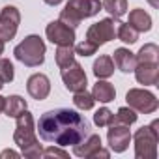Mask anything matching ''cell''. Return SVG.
<instances>
[{
	"label": "cell",
	"mask_w": 159,
	"mask_h": 159,
	"mask_svg": "<svg viewBox=\"0 0 159 159\" xmlns=\"http://www.w3.org/2000/svg\"><path fill=\"white\" fill-rule=\"evenodd\" d=\"M90 122L73 109H52L39 116L36 131L45 142L56 146H75L90 135Z\"/></svg>",
	"instance_id": "cell-1"
},
{
	"label": "cell",
	"mask_w": 159,
	"mask_h": 159,
	"mask_svg": "<svg viewBox=\"0 0 159 159\" xmlns=\"http://www.w3.org/2000/svg\"><path fill=\"white\" fill-rule=\"evenodd\" d=\"M17 125H15V133H13V140L15 144L21 148V153L28 159H39L43 157V148L38 140L36 135V124H34V116L26 111H23L17 118Z\"/></svg>",
	"instance_id": "cell-2"
},
{
	"label": "cell",
	"mask_w": 159,
	"mask_h": 159,
	"mask_svg": "<svg viewBox=\"0 0 159 159\" xmlns=\"http://www.w3.org/2000/svg\"><path fill=\"white\" fill-rule=\"evenodd\" d=\"M103 10L101 0H69L64 6V10L60 11V19L64 25L77 28L81 25L83 19H90L94 15H98Z\"/></svg>",
	"instance_id": "cell-3"
},
{
	"label": "cell",
	"mask_w": 159,
	"mask_h": 159,
	"mask_svg": "<svg viewBox=\"0 0 159 159\" xmlns=\"http://www.w3.org/2000/svg\"><path fill=\"white\" fill-rule=\"evenodd\" d=\"M159 120H153L150 125H142L131 135L135 142V157L137 159H155L157 157V142H159Z\"/></svg>",
	"instance_id": "cell-4"
},
{
	"label": "cell",
	"mask_w": 159,
	"mask_h": 159,
	"mask_svg": "<svg viewBox=\"0 0 159 159\" xmlns=\"http://www.w3.org/2000/svg\"><path fill=\"white\" fill-rule=\"evenodd\" d=\"M13 54L26 67H38L45 62V41L38 34H30L13 49Z\"/></svg>",
	"instance_id": "cell-5"
},
{
	"label": "cell",
	"mask_w": 159,
	"mask_h": 159,
	"mask_svg": "<svg viewBox=\"0 0 159 159\" xmlns=\"http://www.w3.org/2000/svg\"><path fill=\"white\" fill-rule=\"evenodd\" d=\"M125 101H127V107H131L139 114H153L159 109L157 98L152 92L144 90V88H131V90H127Z\"/></svg>",
	"instance_id": "cell-6"
},
{
	"label": "cell",
	"mask_w": 159,
	"mask_h": 159,
	"mask_svg": "<svg viewBox=\"0 0 159 159\" xmlns=\"http://www.w3.org/2000/svg\"><path fill=\"white\" fill-rule=\"evenodd\" d=\"M60 75H62V83H64L66 90H69L73 94L79 92V90H84L86 84H88V79H86V73H84L83 66L79 62H75V60L69 66L62 67Z\"/></svg>",
	"instance_id": "cell-7"
},
{
	"label": "cell",
	"mask_w": 159,
	"mask_h": 159,
	"mask_svg": "<svg viewBox=\"0 0 159 159\" xmlns=\"http://www.w3.org/2000/svg\"><path fill=\"white\" fill-rule=\"evenodd\" d=\"M21 25V11L15 6H4L0 11V39L4 43L11 41L17 36Z\"/></svg>",
	"instance_id": "cell-8"
},
{
	"label": "cell",
	"mask_w": 159,
	"mask_h": 159,
	"mask_svg": "<svg viewBox=\"0 0 159 159\" xmlns=\"http://www.w3.org/2000/svg\"><path fill=\"white\" fill-rule=\"evenodd\" d=\"M114 38H116V28H114V19L112 17L101 19L99 23H94L86 30V39L92 41L96 47H101V45L112 41Z\"/></svg>",
	"instance_id": "cell-9"
},
{
	"label": "cell",
	"mask_w": 159,
	"mask_h": 159,
	"mask_svg": "<svg viewBox=\"0 0 159 159\" xmlns=\"http://www.w3.org/2000/svg\"><path fill=\"white\" fill-rule=\"evenodd\" d=\"M45 36L52 45H75V28L64 25L62 21H51L45 28Z\"/></svg>",
	"instance_id": "cell-10"
},
{
	"label": "cell",
	"mask_w": 159,
	"mask_h": 159,
	"mask_svg": "<svg viewBox=\"0 0 159 159\" xmlns=\"http://www.w3.org/2000/svg\"><path fill=\"white\" fill-rule=\"evenodd\" d=\"M109 133H107V140H109V146L114 153H122L129 148V142H131V131H129V125H124V124H111L109 125Z\"/></svg>",
	"instance_id": "cell-11"
},
{
	"label": "cell",
	"mask_w": 159,
	"mask_h": 159,
	"mask_svg": "<svg viewBox=\"0 0 159 159\" xmlns=\"http://www.w3.org/2000/svg\"><path fill=\"white\" fill-rule=\"evenodd\" d=\"M26 92L30 94V98H34L38 101L47 99L49 94H51V81H49V77L43 75V73L30 75L28 81H26Z\"/></svg>",
	"instance_id": "cell-12"
},
{
	"label": "cell",
	"mask_w": 159,
	"mask_h": 159,
	"mask_svg": "<svg viewBox=\"0 0 159 159\" xmlns=\"http://www.w3.org/2000/svg\"><path fill=\"white\" fill-rule=\"evenodd\" d=\"M135 79L139 84L144 86H157L159 83V62H144V64H137L135 69Z\"/></svg>",
	"instance_id": "cell-13"
},
{
	"label": "cell",
	"mask_w": 159,
	"mask_h": 159,
	"mask_svg": "<svg viewBox=\"0 0 159 159\" xmlns=\"http://www.w3.org/2000/svg\"><path fill=\"white\" fill-rule=\"evenodd\" d=\"M99 148H101V137L96 133H90L88 137H84L81 142H77L73 146V153L77 157H92Z\"/></svg>",
	"instance_id": "cell-14"
},
{
	"label": "cell",
	"mask_w": 159,
	"mask_h": 159,
	"mask_svg": "<svg viewBox=\"0 0 159 159\" xmlns=\"http://www.w3.org/2000/svg\"><path fill=\"white\" fill-rule=\"evenodd\" d=\"M112 62H114V66H116L122 73H133V69H135V66H137L135 52H131V51L125 49V47H120V49L114 51Z\"/></svg>",
	"instance_id": "cell-15"
},
{
	"label": "cell",
	"mask_w": 159,
	"mask_h": 159,
	"mask_svg": "<svg viewBox=\"0 0 159 159\" xmlns=\"http://www.w3.org/2000/svg\"><path fill=\"white\" fill-rule=\"evenodd\" d=\"M92 96L99 103H111L116 98V90L111 83L105 81V79H98V83L94 84V90H92Z\"/></svg>",
	"instance_id": "cell-16"
},
{
	"label": "cell",
	"mask_w": 159,
	"mask_h": 159,
	"mask_svg": "<svg viewBox=\"0 0 159 159\" xmlns=\"http://www.w3.org/2000/svg\"><path fill=\"white\" fill-rule=\"evenodd\" d=\"M127 25H131L137 32H148V30H152V17L142 8H137V10L129 11V23Z\"/></svg>",
	"instance_id": "cell-17"
},
{
	"label": "cell",
	"mask_w": 159,
	"mask_h": 159,
	"mask_svg": "<svg viewBox=\"0 0 159 159\" xmlns=\"http://www.w3.org/2000/svg\"><path fill=\"white\" fill-rule=\"evenodd\" d=\"M92 71H94V75L98 79H109V77H112V73H114V62H112V58L109 54H101L94 62Z\"/></svg>",
	"instance_id": "cell-18"
},
{
	"label": "cell",
	"mask_w": 159,
	"mask_h": 159,
	"mask_svg": "<svg viewBox=\"0 0 159 159\" xmlns=\"http://www.w3.org/2000/svg\"><path fill=\"white\" fill-rule=\"evenodd\" d=\"M28 105H26V99H23L21 96H10L6 98V103H4V114L8 118H17L23 111H26Z\"/></svg>",
	"instance_id": "cell-19"
},
{
	"label": "cell",
	"mask_w": 159,
	"mask_h": 159,
	"mask_svg": "<svg viewBox=\"0 0 159 159\" xmlns=\"http://www.w3.org/2000/svg\"><path fill=\"white\" fill-rule=\"evenodd\" d=\"M137 64H144V62H159V47L155 43H146L140 47V51L135 54Z\"/></svg>",
	"instance_id": "cell-20"
},
{
	"label": "cell",
	"mask_w": 159,
	"mask_h": 159,
	"mask_svg": "<svg viewBox=\"0 0 159 159\" xmlns=\"http://www.w3.org/2000/svg\"><path fill=\"white\" fill-rule=\"evenodd\" d=\"M103 10L111 13L112 19H120L127 13V0H103Z\"/></svg>",
	"instance_id": "cell-21"
},
{
	"label": "cell",
	"mask_w": 159,
	"mask_h": 159,
	"mask_svg": "<svg viewBox=\"0 0 159 159\" xmlns=\"http://www.w3.org/2000/svg\"><path fill=\"white\" fill-rule=\"evenodd\" d=\"M54 60H56V66L60 69L66 67V66H69L75 60V49H73V45H58L56 52H54Z\"/></svg>",
	"instance_id": "cell-22"
},
{
	"label": "cell",
	"mask_w": 159,
	"mask_h": 159,
	"mask_svg": "<svg viewBox=\"0 0 159 159\" xmlns=\"http://www.w3.org/2000/svg\"><path fill=\"white\" fill-rule=\"evenodd\" d=\"M73 105H75L77 109H81V111H90V109H94L96 99H94L92 92H88V90L84 88V90L75 92V96H73Z\"/></svg>",
	"instance_id": "cell-23"
},
{
	"label": "cell",
	"mask_w": 159,
	"mask_h": 159,
	"mask_svg": "<svg viewBox=\"0 0 159 159\" xmlns=\"http://www.w3.org/2000/svg\"><path fill=\"white\" fill-rule=\"evenodd\" d=\"M116 25H118L116 38H118L120 41H124V43H127V45L137 43V39H139V32H137L131 25H127V23H116Z\"/></svg>",
	"instance_id": "cell-24"
},
{
	"label": "cell",
	"mask_w": 159,
	"mask_h": 159,
	"mask_svg": "<svg viewBox=\"0 0 159 159\" xmlns=\"http://www.w3.org/2000/svg\"><path fill=\"white\" fill-rule=\"evenodd\" d=\"M137 118H139V114H137L131 107H120V109H118V112H116V116H114V120H112V124L131 125V124H135V122H137Z\"/></svg>",
	"instance_id": "cell-25"
},
{
	"label": "cell",
	"mask_w": 159,
	"mask_h": 159,
	"mask_svg": "<svg viewBox=\"0 0 159 159\" xmlns=\"http://www.w3.org/2000/svg\"><path fill=\"white\" fill-rule=\"evenodd\" d=\"M15 79V69H13V64L8 60V58H0V81L4 84L11 83Z\"/></svg>",
	"instance_id": "cell-26"
},
{
	"label": "cell",
	"mask_w": 159,
	"mask_h": 159,
	"mask_svg": "<svg viewBox=\"0 0 159 159\" xmlns=\"http://www.w3.org/2000/svg\"><path fill=\"white\" fill-rule=\"evenodd\" d=\"M112 120H114V114H112L107 107H101V109L96 111V114H94V124H96L98 127H107V125L112 124Z\"/></svg>",
	"instance_id": "cell-27"
},
{
	"label": "cell",
	"mask_w": 159,
	"mask_h": 159,
	"mask_svg": "<svg viewBox=\"0 0 159 159\" xmlns=\"http://www.w3.org/2000/svg\"><path fill=\"white\" fill-rule=\"evenodd\" d=\"M73 49H75V54H79V56H92V54H96V51H98L99 47H96L92 41L84 39V41H81V43L73 45Z\"/></svg>",
	"instance_id": "cell-28"
},
{
	"label": "cell",
	"mask_w": 159,
	"mask_h": 159,
	"mask_svg": "<svg viewBox=\"0 0 159 159\" xmlns=\"http://www.w3.org/2000/svg\"><path fill=\"white\" fill-rule=\"evenodd\" d=\"M43 157H62V159H69V153H67L66 150H62V146H60V148L51 146V148L43 150Z\"/></svg>",
	"instance_id": "cell-29"
},
{
	"label": "cell",
	"mask_w": 159,
	"mask_h": 159,
	"mask_svg": "<svg viewBox=\"0 0 159 159\" xmlns=\"http://www.w3.org/2000/svg\"><path fill=\"white\" fill-rule=\"evenodd\" d=\"M109 155H111V152L109 150H103V148H99L94 155H92V159H96V157H103V159H109Z\"/></svg>",
	"instance_id": "cell-30"
},
{
	"label": "cell",
	"mask_w": 159,
	"mask_h": 159,
	"mask_svg": "<svg viewBox=\"0 0 159 159\" xmlns=\"http://www.w3.org/2000/svg\"><path fill=\"white\" fill-rule=\"evenodd\" d=\"M6 157H21V153H17L13 150H4L2 153H0V159H6Z\"/></svg>",
	"instance_id": "cell-31"
},
{
	"label": "cell",
	"mask_w": 159,
	"mask_h": 159,
	"mask_svg": "<svg viewBox=\"0 0 159 159\" xmlns=\"http://www.w3.org/2000/svg\"><path fill=\"white\" fill-rule=\"evenodd\" d=\"M43 2H45L47 6H58V4L64 2V0H43Z\"/></svg>",
	"instance_id": "cell-32"
},
{
	"label": "cell",
	"mask_w": 159,
	"mask_h": 159,
	"mask_svg": "<svg viewBox=\"0 0 159 159\" xmlns=\"http://www.w3.org/2000/svg\"><path fill=\"white\" fill-rule=\"evenodd\" d=\"M146 2H148L152 8H159V0H146Z\"/></svg>",
	"instance_id": "cell-33"
},
{
	"label": "cell",
	"mask_w": 159,
	"mask_h": 159,
	"mask_svg": "<svg viewBox=\"0 0 159 159\" xmlns=\"http://www.w3.org/2000/svg\"><path fill=\"white\" fill-rule=\"evenodd\" d=\"M4 103H6V98H2V96H0V114L4 112Z\"/></svg>",
	"instance_id": "cell-34"
},
{
	"label": "cell",
	"mask_w": 159,
	"mask_h": 159,
	"mask_svg": "<svg viewBox=\"0 0 159 159\" xmlns=\"http://www.w3.org/2000/svg\"><path fill=\"white\" fill-rule=\"evenodd\" d=\"M2 54H4V41L0 39V56H2Z\"/></svg>",
	"instance_id": "cell-35"
},
{
	"label": "cell",
	"mask_w": 159,
	"mask_h": 159,
	"mask_svg": "<svg viewBox=\"0 0 159 159\" xmlns=\"http://www.w3.org/2000/svg\"><path fill=\"white\" fill-rule=\"evenodd\" d=\"M2 88H4V83H2V81H0V90H2Z\"/></svg>",
	"instance_id": "cell-36"
}]
</instances>
